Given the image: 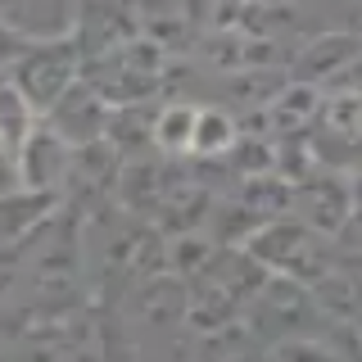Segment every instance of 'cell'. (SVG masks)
Here are the masks:
<instances>
[{"instance_id":"7a4b0ae2","label":"cell","mask_w":362,"mask_h":362,"mask_svg":"<svg viewBox=\"0 0 362 362\" xmlns=\"http://www.w3.org/2000/svg\"><path fill=\"white\" fill-rule=\"evenodd\" d=\"M226 141H231V122H226L222 113H209V109H199V127H195V150H222Z\"/></svg>"},{"instance_id":"6da1fadb","label":"cell","mask_w":362,"mask_h":362,"mask_svg":"<svg viewBox=\"0 0 362 362\" xmlns=\"http://www.w3.org/2000/svg\"><path fill=\"white\" fill-rule=\"evenodd\" d=\"M195 127H199L195 105L168 109L163 118H158V145H168V150H195Z\"/></svg>"}]
</instances>
